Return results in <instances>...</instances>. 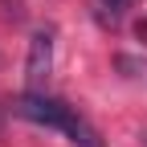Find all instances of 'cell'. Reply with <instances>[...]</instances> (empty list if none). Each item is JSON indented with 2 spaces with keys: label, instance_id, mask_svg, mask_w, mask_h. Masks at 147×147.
<instances>
[{
  "label": "cell",
  "instance_id": "3",
  "mask_svg": "<svg viewBox=\"0 0 147 147\" xmlns=\"http://www.w3.org/2000/svg\"><path fill=\"white\" fill-rule=\"evenodd\" d=\"M131 8H135V0H90V16L106 29H119Z\"/></svg>",
  "mask_w": 147,
  "mask_h": 147
},
{
  "label": "cell",
  "instance_id": "4",
  "mask_svg": "<svg viewBox=\"0 0 147 147\" xmlns=\"http://www.w3.org/2000/svg\"><path fill=\"white\" fill-rule=\"evenodd\" d=\"M143 147H147V131H143Z\"/></svg>",
  "mask_w": 147,
  "mask_h": 147
},
{
  "label": "cell",
  "instance_id": "1",
  "mask_svg": "<svg viewBox=\"0 0 147 147\" xmlns=\"http://www.w3.org/2000/svg\"><path fill=\"white\" fill-rule=\"evenodd\" d=\"M12 115H21V119H29V123H41V127H53V131H65L69 143H78V147H102V143H98V131L78 115V110L65 106L61 98L41 94V90L21 94V98L12 102Z\"/></svg>",
  "mask_w": 147,
  "mask_h": 147
},
{
  "label": "cell",
  "instance_id": "2",
  "mask_svg": "<svg viewBox=\"0 0 147 147\" xmlns=\"http://www.w3.org/2000/svg\"><path fill=\"white\" fill-rule=\"evenodd\" d=\"M49 69H53V33L37 29L33 41H29V57H25V82H29V90H41L49 82Z\"/></svg>",
  "mask_w": 147,
  "mask_h": 147
}]
</instances>
